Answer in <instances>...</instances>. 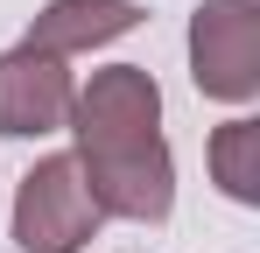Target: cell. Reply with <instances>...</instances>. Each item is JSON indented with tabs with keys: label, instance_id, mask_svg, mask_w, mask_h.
<instances>
[{
	"label": "cell",
	"instance_id": "6da1fadb",
	"mask_svg": "<svg viewBox=\"0 0 260 253\" xmlns=\"http://www.w3.org/2000/svg\"><path fill=\"white\" fill-rule=\"evenodd\" d=\"M71 134H78V176H85L99 218L127 225H162L176 211V162L162 141V84L141 64L91 71V84L71 99Z\"/></svg>",
	"mask_w": 260,
	"mask_h": 253
},
{
	"label": "cell",
	"instance_id": "7a4b0ae2",
	"mask_svg": "<svg viewBox=\"0 0 260 253\" xmlns=\"http://www.w3.org/2000/svg\"><path fill=\"white\" fill-rule=\"evenodd\" d=\"M190 78L218 106H246L260 91V7L253 0H204L190 14Z\"/></svg>",
	"mask_w": 260,
	"mask_h": 253
},
{
	"label": "cell",
	"instance_id": "3957f363",
	"mask_svg": "<svg viewBox=\"0 0 260 253\" xmlns=\"http://www.w3.org/2000/svg\"><path fill=\"white\" fill-rule=\"evenodd\" d=\"M91 232H99V204H91L78 162L43 155L14 190V246L21 253H78Z\"/></svg>",
	"mask_w": 260,
	"mask_h": 253
},
{
	"label": "cell",
	"instance_id": "277c9868",
	"mask_svg": "<svg viewBox=\"0 0 260 253\" xmlns=\"http://www.w3.org/2000/svg\"><path fill=\"white\" fill-rule=\"evenodd\" d=\"M71 99H78V84L63 71V56H49V49H7L0 56V134L7 141H43L56 126L71 120Z\"/></svg>",
	"mask_w": 260,
	"mask_h": 253
},
{
	"label": "cell",
	"instance_id": "5b68a950",
	"mask_svg": "<svg viewBox=\"0 0 260 253\" xmlns=\"http://www.w3.org/2000/svg\"><path fill=\"white\" fill-rule=\"evenodd\" d=\"M127 28H141V7H134V0H49L43 14L28 21V49L85 56V49L120 42Z\"/></svg>",
	"mask_w": 260,
	"mask_h": 253
},
{
	"label": "cell",
	"instance_id": "8992f818",
	"mask_svg": "<svg viewBox=\"0 0 260 253\" xmlns=\"http://www.w3.org/2000/svg\"><path fill=\"white\" fill-rule=\"evenodd\" d=\"M211 176L232 204H260V120H225L211 134Z\"/></svg>",
	"mask_w": 260,
	"mask_h": 253
}]
</instances>
